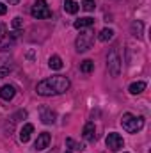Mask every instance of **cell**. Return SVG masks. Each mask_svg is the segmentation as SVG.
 Returning <instances> with one entry per match:
<instances>
[{"label":"cell","mask_w":151,"mask_h":153,"mask_svg":"<svg viewBox=\"0 0 151 153\" xmlns=\"http://www.w3.org/2000/svg\"><path fill=\"white\" fill-rule=\"evenodd\" d=\"M9 71H11L9 68H0V78H4V76H7V75H9Z\"/></svg>","instance_id":"603a6c76"},{"label":"cell","mask_w":151,"mask_h":153,"mask_svg":"<svg viewBox=\"0 0 151 153\" xmlns=\"http://www.w3.org/2000/svg\"><path fill=\"white\" fill-rule=\"evenodd\" d=\"M82 7H84V11H87V13L94 11V0H84V2H82Z\"/></svg>","instance_id":"44dd1931"},{"label":"cell","mask_w":151,"mask_h":153,"mask_svg":"<svg viewBox=\"0 0 151 153\" xmlns=\"http://www.w3.org/2000/svg\"><path fill=\"white\" fill-rule=\"evenodd\" d=\"M80 9V5L76 4L75 0H64V11L70 13V14H76Z\"/></svg>","instance_id":"2e32d148"},{"label":"cell","mask_w":151,"mask_h":153,"mask_svg":"<svg viewBox=\"0 0 151 153\" xmlns=\"http://www.w3.org/2000/svg\"><path fill=\"white\" fill-rule=\"evenodd\" d=\"M82 135H84V139L85 141H94L96 139V126H94V123H85V126H84V130H82Z\"/></svg>","instance_id":"9c48e42d"},{"label":"cell","mask_w":151,"mask_h":153,"mask_svg":"<svg viewBox=\"0 0 151 153\" xmlns=\"http://www.w3.org/2000/svg\"><path fill=\"white\" fill-rule=\"evenodd\" d=\"M94 25V18H89V16H85V18H78L75 20V23H73V27L75 29H89V27H93Z\"/></svg>","instance_id":"7c38bea8"},{"label":"cell","mask_w":151,"mask_h":153,"mask_svg":"<svg viewBox=\"0 0 151 153\" xmlns=\"http://www.w3.org/2000/svg\"><path fill=\"white\" fill-rule=\"evenodd\" d=\"M14 41H16V32H9V34H5L4 38L0 39V50H2V52H7L9 48L14 46Z\"/></svg>","instance_id":"ba28073f"},{"label":"cell","mask_w":151,"mask_h":153,"mask_svg":"<svg viewBox=\"0 0 151 153\" xmlns=\"http://www.w3.org/2000/svg\"><path fill=\"white\" fill-rule=\"evenodd\" d=\"M21 27H23V20H21L20 16H16V18L13 20V29L18 30V29H21Z\"/></svg>","instance_id":"7402d4cb"},{"label":"cell","mask_w":151,"mask_h":153,"mask_svg":"<svg viewBox=\"0 0 151 153\" xmlns=\"http://www.w3.org/2000/svg\"><path fill=\"white\" fill-rule=\"evenodd\" d=\"M112 38H114V30H112V29H103V30L98 34V39H100V41H103V43L110 41Z\"/></svg>","instance_id":"d6986e66"},{"label":"cell","mask_w":151,"mask_h":153,"mask_svg":"<svg viewBox=\"0 0 151 153\" xmlns=\"http://www.w3.org/2000/svg\"><path fill=\"white\" fill-rule=\"evenodd\" d=\"M14 94H16V89H14V85H11V84H5V85H2V89H0V96H2V100L9 102V100H13V98H14Z\"/></svg>","instance_id":"30bf717a"},{"label":"cell","mask_w":151,"mask_h":153,"mask_svg":"<svg viewBox=\"0 0 151 153\" xmlns=\"http://www.w3.org/2000/svg\"><path fill=\"white\" fill-rule=\"evenodd\" d=\"M107 70H109L110 76H119V73H121V57H119V53H117L115 48H112V50L109 52V57H107Z\"/></svg>","instance_id":"3957f363"},{"label":"cell","mask_w":151,"mask_h":153,"mask_svg":"<svg viewBox=\"0 0 151 153\" xmlns=\"http://www.w3.org/2000/svg\"><path fill=\"white\" fill-rule=\"evenodd\" d=\"M70 78L62 75H55L50 76V78H44L38 82L36 85V91L41 96H57V94H64L68 89H70Z\"/></svg>","instance_id":"6da1fadb"},{"label":"cell","mask_w":151,"mask_h":153,"mask_svg":"<svg viewBox=\"0 0 151 153\" xmlns=\"http://www.w3.org/2000/svg\"><path fill=\"white\" fill-rule=\"evenodd\" d=\"M5 13H7V5H4V4L0 2V16H2V14H5Z\"/></svg>","instance_id":"cb8c5ba5"},{"label":"cell","mask_w":151,"mask_h":153,"mask_svg":"<svg viewBox=\"0 0 151 153\" xmlns=\"http://www.w3.org/2000/svg\"><path fill=\"white\" fill-rule=\"evenodd\" d=\"M30 14H32L36 20H46V18H52V11L48 9V5H46L44 0H38V2L32 5Z\"/></svg>","instance_id":"5b68a950"},{"label":"cell","mask_w":151,"mask_h":153,"mask_svg":"<svg viewBox=\"0 0 151 153\" xmlns=\"http://www.w3.org/2000/svg\"><path fill=\"white\" fill-rule=\"evenodd\" d=\"M48 153H57V150H50Z\"/></svg>","instance_id":"4316f807"},{"label":"cell","mask_w":151,"mask_h":153,"mask_svg":"<svg viewBox=\"0 0 151 153\" xmlns=\"http://www.w3.org/2000/svg\"><path fill=\"white\" fill-rule=\"evenodd\" d=\"M121 126H123V130H126L128 134H137V132L142 130V126H144V117H142V116H133V114H130V112H126V114H123V117H121Z\"/></svg>","instance_id":"7a4b0ae2"},{"label":"cell","mask_w":151,"mask_h":153,"mask_svg":"<svg viewBox=\"0 0 151 153\" xmlns=\"http://www.w3.org/2000/svg\"><path fill=\"white\" fill-rule=\"evenodd\" d=\"M93 43H94V34L91 32V30H85L84 34H80L75 41V46H76V52H87L91 46H93Z\"/></svg>","instance_id":"277c9868"},{"label":"cell","mask_w":151,"mask_h":153,"mask_svg":"<svg viewBox=\"0 0 151 153\" xmlns=\"http://www.w3.org/2000/svg\"><path fill=\"white\" fill-rule=\"evenodd\" d=\"M93 70H94V62H93L91 59H85V61L80 62V71H84V73H91Z\"/></svg>","instance_id":"ac0fdd59"},{"label":"cell","mask_w":151,"mask_h":153,"mask_svg":"<svg viewBox=\"0 0 151 153\" xmlns=\"http://www.w3.org/2000/svg\"><path fill=\"white\" fill-rule=\"evenodd\" d=\"M142 27H144V25H142V22H133V23H132V34H133V36H135V38H142Z\"/></svg>","instance_id":"ffe728a7"},{"label":"cell","mask_w":151,"mask_h":153,"mask_svg":"<svg viewBox=\"0 0 151 153\" xmlns=\"http://www.w3.org/2000/svg\"><path fill=\"white\" fill-rule=\"evenodd\" d=\"M5 2H9V4H13V5H14V4H18L20 0H5Z\"/></svg>","instance_id":"d4e9b609"},{"label":"cell","mask_w":151,"mask_h":153,"mask_svg":"<svg viewBox=\"0 0 151 153\" xmlns=\"http://www.w3.org/2000/svg\"><path fill=\"white\" fill-rule=\"evenodd\" d=\"M55 119H57V114L52 109H41V121L44 125H52L55 123Z\"/></svg>","instance_id":"8fae6325"},{"label":"cell","mask_w":151,"mask_h":153,"mask_svg":"<svg viewBox=\"0 0 151 153\" xmlns=\"http://www.w3.org/2000/svg\"><path fill=\"white\" fill-rule=\"evenodd\" d=\"M66 146H68V148H71V150H76V152H82V150H85V144H82V143H76L75 139H71V137H68V139H66Z\"/></svg>","instance_id":"e0dca14e"},{"label":"cell","mask_w":151,"mask_h":153,"mask_svg":"<svg viewBox=\"0 0 151 153\" xmlns=\"http://www.w3.org/2000/svg\"><path fill=\"white\" fill-rule=\"evenodd\" d=\"M2 30H4V25H2V23H0V34H2Z\"/></svg>","instance_id":"484cf974"},{"label":"cell","mask_w":151,"mask_h":153,"mask_svg":"<svg viewBox=\"0 0 151 153\" xmlns=\"http://www.w3.org/2000/svg\"><path fill=\"white\" fill-rule=\"evenodd\" d=\"M48 66H50L52 70H57V71H59V70H62L64 64H62V59H61L59 55H52V57L48 59Z\"/></svg>","instance_id":"5bb4252c"},{"label":"cell","mask_w":151,"mask_h":153,"mask_svg":"<svg viewBox=\"0 0 151 153\" xmlns=\"http://www.w3.org/2000/svg\"><path fill=\"white\" fill-rule=\"evenodd\" d=\"M32 132H34V126H32L30 123L23 125V128L20 130V141H21V143H29V139H30Z\"/></svg>","instance_id":"4fadbf2b"},{"label":"cell","mask_w":151,"mask_h":153,"mask_svg":"<svg viewBox=\"0 0 151 153\" xmlns=\"http://www.w3.org/2000/svg\"><path fill=\"white\" fill-rule=\"evenodd\" d=\"M50 141H52V135H50L48 132H43V134H39V135H38V139H36V143H34V148L41 152V150L48 148Z\"/></svg>","instance_id":"52a82bcc"},{"label":"cell","mask_w":151,"mask_h":153,"mask_svg":"<svg viewBox=\"0 0 151 153\" xmlns=\"http://www.w3.org/2000/svg\"><path fill=\"white\" fill-rule=\"evenodd\" d=\"M105 143H107V148H110V152H117V150H121V148L124 146L123 137H121L119 134H115V132H110V134L107 135Z\"/></svg>","instance_id":"8992f818"},{"label":"cell","mask_w":151,"mask_h":153,"mask_svg":"<svg viewBox=\"0 0 151 153\" xmlns=\"http://www.w3.org/2000/svg\"><path fill=\"white\" fill-rule=\"evenodd\" d=\"M146 89V82H133L130 87H128V91H130V94H141L142 91Z\"/></svg>","instance_id":"9a60e30c"},{"label":"cell","mask_w":151,"mask_h":153,"mask_svg":"<svg viewBox=\"0 0 151 153\" xmlns=\"http://www.w3.org/2000/svg\"><path fill=\"white\" fill-rule=\"evenodd\" d=\"M66 153H71V152H66Z\"/></svg>","instance_id":"83f0119b"}]
</instances>
